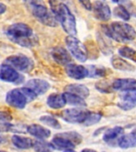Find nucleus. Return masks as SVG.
I'll list each match as a JSON object with an SVG mask.
<instances>
[{
	"instance_id": "11",
	"label": "nucleus",
	"mask_w": 136,
	"mask_h": 152,
	"mask_svg": "<svg viewBox=\"0 0 136 152\" xmlns=\"http://www.w3.org/2000/svg\"><path fill=\"white\" fill-rule=\"evenodd\" d=\"M51 56L57 64L62 66H68L72 64V58L71 54L63 47H55L51 50Z\"/></svg>"
},
{
	"instance_id": "20",
	"label": "nucleus",
	"mask_w": 136,
	"mask_h": 152,
	"mask_svg": "<svg viewBox=\"0 0 136 152\" xmlns=\"http://www.w3.org/2000/svg\"><path fill=\"white\" fill-rule=\"evenodd\" d=\"M48 106L51 109H61L66 104V101L64 98V94H52L47 98Z\"/></svg>"
},
{
	"instance_id": "25",
	"label": "nucleus",
	"mask_w": 136,
	"mask_h": 152,
	"mask_svg": "<svg viewBox=\"0 0 136 152\" xmlns=\"http://www.w3.org/2000/svg\"><path fill=\"white\" fill-rule=\"evenodd\" d=\"M33 148L36 152H52L54 150L51 143L41 140H34Z\"/></svg>"
},
{
	"instance_id": "4",
	"label": "nucleus",
	"mask_w": 136,
	"mask_h": 152,
	"mask_svg": "<svg viewBox=\"0 0 136 152\" xmlns=\"http://www.w3.org/2000/svg\"><path fill=\"white\" fill-rule=\"evenodd\" d=\"M27 9L30 14L41 23L50 27H56L58 21L51 10L40 1H27L25 2Z\"/></svg>"
},
{
	"instance_id": "27",
	"label": "nucleus",
	"mask_w": 136,
	"mask_h": 152,
	"mask_svg": "<svg viewBox=\"0 0 136 152\" xmlns=\"http://www.w3.org/2000/svg\"><path fill=\"white\" fill-rule=\"evenodd\" d=\"M114 15L117 18H121L122 20L126 21H129L131 18V14L129 13V11L126 10V8L123 5H118L117 7L114 8L113 10Z\"/></svg>"
},
{
	"instance_id": "14",
	"label": "nucleus",
	"mask_w": 136,
	"mask_h": 152,
	"mask_svg": "<svg viewBox=\"0 0 136 152\" xmlns=\"http://www.w3.org/2000/svg\"><path fill=\"white\" fill-rule=\"evenodd\" d=\"M114 90L128 91L136 90V79L135 78H117L112 82Z\"/></svg>"
},
{
	"instance_id": "7",
	"label": "nucleus",
	"mask_w": 136,
	"mask_h": 152,
	"mask_svg": "<svg viewBox=\"0 0 136 152\" xmlns=\"http://www.w3.org/2000/svg\"><path fill=\"white\" fill-rule=\"evenodd\" d=\"M90 113L85 108H72L64 109L61 113L60 116L65 122L70 124H84Z\"/></svg>"
},
{
	"instance_id": "3",
	"label": "nucleus",
	"mask_w": 136,
	"mask_h": 152,
	"mask_svg": "<svg viewBox=\"0 0 136 152\" xmlns=\"http://www.w3.org/2000/svg\"><path fill=\"white\" fill-rule=\"evenodd\" d=\"M101 28L107 37L117 42L126 43L134 40L136 37L135 28L123 21H114L111 25H102Z\"/></svg>"
},
{
	"instance_id": "40",
	"label": "nucleus",
	"mask_w": 136,
	"mask_h": 152,
	"mask_svg": "<svg viewBox=\"0 0 136 152\" xmlns=\"http://www.w3.org/2000/svg\"><path fill=\"white\" fill-rule=\"evenodd\" d=\"M64 152H76L75 151H73L72 149H69V150H66V151H64Z\"/></svg>"
},
{
	"instance_id": "34",
	"label": "nucleus",
	"mask_w": 136,
	"mask_h": 152,
	"mask_svg": "<svg viewBox=\"0 0 136 152\" xmlns=\"http://www.w3.org/2000/svg\"><path fill=\"white\" fill-rule=\"evenodd\" d=\"M12 120H13V117L10 113L0 110V124L10 123V121H11Z\"/></svg>"
},
{
	"instance_id": "30",
	"label": "nucleus",
	"mask_w": 136,
	"mask_h": 152,
	"mask_svg": "<svg viewBox=\"0 0 136 152\" xmlns=\"http://www.w3.org/2000/svg\"><path fill=\"white\" fill-rule=\"evenodd\" d=\"M60 136L61 137H64L67 140H70L72 142H73L75 145L80 144L81 142H82V140L83 138L81 136V135H80L78 132H62L60 133V134H57Z\"/></svg>"
},
{
	"instance_id": "10",
	"label": "nucleus",
	"mask_w": 136,
	"mask_h": 152,
	"mask_svg": "<svg viewBox=\"0 0 136 152\" xmlns=\"http://www.w3.org/2000/svg\"><path fill=\"white\" fill-rule=\"evenodd\" d=\"M92 10L95 19L99 21H107L112 17V10L109 6L103 1H95L93 2Z\"/></svg>"
},
{
	"instance_id": "8",
	"label": "nucleus",
	"mask_w": 136,
	"mask_h": 152,
	"mask_svg": "<svg viewBox=\"0 0 136 152\" xmlns=\"http://www.w3.org/2000/svg\"><path fill=\"white\" fill-rule=\"evenodd\" d=\"M6 102L9 105L15 109H24L28 103V98L25 94L22 88L10 90L6 95Z\"/></svg>"
},
{
	"instance_id": "21",
	"label": "nucleus",
	"mask_w": 136,
	"mask_h": 152,
	"mask_svg": "<svg viewBox=\"0 0 136 152\" xmlns=\"http://www.w3.org/2000/svg\"><path fill=\"white\" fill-rule=\"evenodd\" d=\"M51 144L54 149L57 150H69L72 149L76 147V145L73 142H72L70 140H67L65 138L61 137L58 135H56L54 138L52 140Z\"/></svg>"
},
{
	"instance_id": "17",
	"label": "nucleus",
	"mask_w": 136,
	"mask_h": 152,
	"mask_svg": "<svg viewBox=\"0 0 136 152\" xmlns=\"http://www.w3.org/2000/svg\"><path fill=\"white\" fill-rule=\"evenodd\" d=\"M118 145L123 149L136 147V128L128 134L122 135L118 140Z\"/></svg>"
},
{
	"instance_id": "1",
	"label": "nucleus",
	"mask_w": 136,
	"mask_h": 152,
	"mask_svg": "<svg viewBox=\"0 0 136 152\" xmlns=\"http://www.w3.org/2000/svg\"><path fill=\"white\" fill-rule=\"evenodd\" d=\"M6 35L10 41L21 47L32 48L38 44V36L26 24H12L6 29Z\"/></svg>"
},
{
	"instance_id": "16",
	"label": "nucleus",
	"mask_w": 136,
	"mask_h": 152,
	"mask_svg": "<svg viewBox=\"0 0 136 152\" xmlns=\"http://www.w3.org/2000/svg\"><path fill=\"white\" fill-rule=\"evenodd\" d=\"M64 91L66 93H70L72 94L77 95L79 97L82 98H87L90 94V91L86 86L82 85V84H69L64 87Z\"/></svg>"
},
{
	"instance_id": "33",
	"label": "nucleus",
	"mask_w": 136,
	"mask_h": 152,
	"mask_svg": "<svg viewBox=\"0 0 136 152\" xmlns=\"http://www.w3.org/2000/svg\"><path fill=\"white\" fill-rule=\"evenodd\" d=\"M98 45L100 47V50L102 51L105 55H108L112 52V45L109 42H107V40H105L102 36L98 35Z\"/></svg>"
},
{
	"instance_id": "6",
	"label": "nucleus",
	"mask_w": 136,
	"mask_h": 152,
	"mask_svg": "<svg viewBox=\"0 0 136 152\" xmlns=\"http://www.w3.org/2000/svg\"><path fill=\"white\" fill-rule=\"evenodd\" d=\"M4 64L12 66L16 71L30 72L34 67V62L30 57L24 55H14L5 59Z\"/></svg>"
},
{
	"instance_id": "32",
	"label": "nucleus",
	"mask_w": 136,
	"mask_h": 152,
	"mask_svg": "<svg viewBox=\"0 0 136 152\" xmlns=\"http://www.w3.org/2000/svg\"><path fill=\"white\" fill-rule=\"evenodd\" d=\"M102 118V114L100 113H95V112H90V113L86 119V121L84 122V125L86 127L94 125L95 124L100 122V121Z\"/></svg>"
},
{
	"instance_id": "31",
	"label": "nucleus",
	"mask_w": 136,
	"mask_h": 152,
	"mask_svg": "<svg viewBox=\"0 0 136 152\" xmlns=\"http://www.w3.org/2000/svg\"><path fill=\"white\" fill-rule=\"evenodd\" d=\"M39 120L41 123L49 126V127L54 128V129H60L61 128V124L59 123V121L52 116L45 115V116H41Z\"/></svg>"
},
{
	"instance_id": "12",
	"label": "nucleus",
	"mask_w": 136,
	"mask_h": 152,
	"mask_svg": "<svg viewBox=\"0 0 136 152\" xmlns=\"http://www.w3.org/2000/svg\"><path fill=\"white\" fill-rule=\"evenodd\" d=\"M65 72L69 78L76 80H81L88 77V68L80 64H69L65 66Z\"/></svg>"
},
{
	"instance_id": "15",
	"label": "nucleus",
	"mask_w": 136,
	"mask_h": 152,
	"mask_svg": "<svg viewBox=\"0 0 136 152\" xmlns=\"http://www.w3.org/2000/svg\"><path fill=\"white\" fill-rule=\"evenodd\" d=\"M26 132L30 134L31 135H33L35 138L38 139V140H44L45 139H47L51 135V132L49 130L48 128H44L43 126L39 125V124H31V125L27 126V130Z\"/></svg>"
},
{
	"instance_id": "24",
	"label": "nucleus",
	"mask_w": 136,
	"mask_h": 152,
	"mask_svg": "<svg viewBox=\"0 0 136 152\" xmlns=\"http://www.w3.org/2000/svg\"><path fill=\"white\" fill-rule=\"evenodd\" d=\"M64 98L66 101V104H71V105H74V106L78 107H85L87 105L85 101L82 97H79L77 95L72 94L70 93H64Z\"/></svg>"
},
{
	"instance_id": "38",
	"label": "nucleus",
	"mask_w": 136,
	"mask_h": 152,
	"mask_svg": "<svg viewBox=\"0 0 136 152\" xmlns=\"http://www.w3.org/2000/svg\"><path fill=\"white\" fill-rule=\"evenodd\" d=\"M103 130H105V128H99V129H97V130L95 131V132H94V135H99V134H100V132H101V131H103Z\"/></svg>"
},
{
	"instance_id": "9",
	"label": "nucleus",
	"mask_w": 136,
	"mask_h": 152,
	"mask_svg": "<svg viewBox=\"0 0 136 152\" xmlns=\"http://www.w3.org/2000/svg\"><path fill=\"white\" fill-rule=\"evenodd\" d=\"M0 80L14 84H20L23 83L24 78L19 74L18 71L12 66L3 64L0 65Z\"/></svg>"
},
{
	"instance_id": "5",
	"label": "nucleus",
	"mask_w": 136,
	"mask_h": 152,
	"mask_svg": "<svg viewBox=\"0 0 136 152\" xmlns=\"http://www.w3.org/2000/svg\"><path fill=\"white\" fill-rule=\"evenodd\" d=\"M65 44L71 56H72L78 61L84 63L88 59V52L86 49V46L82 44L81 40H79L76 37H66Z\"/></svg>"
},
{
	"instance_id": "13",
	"label": "nucleus",
	"mask_w": 136,
	"mask_h": 152,
	"mask_svg": "<svg viewBox=\"0 0 136 152\" xmlns=\"http://www.w3.org/2000/svg\"><path fill=\"white\" fill-rule=\"evenodd\" d=\"M25 87L30 89L38 96V95L44 94L47 92L50 88V85L47 81L40 78H33L26 83Z\"/></svg>"
},
{
	"instance_id": "2",
	"label": "nucleus",
	"mask_w": 136,
	"mask_h": 152,
	"mask_svg": "<svg viewBox=\"0 0 136 152\" xmlns=\"http://www.w3.org/2000/svg\"><path fill=\"white\" fill-rule=\"evenodd\" d=\"M50 9L54 14L57 21L61 25L62 28L69 36H75L77 33L76 30V18L67 5L58 1H50Z\"/></svg>"
},
{
	"instance_id": "35",
	"label": "nucleus",
	"mask_w": 136,
	"mask_h": 152,
	"mask_svg": "<svg viewBox=\"0 0 136 152\" xmlns=\"http://www.w3.org/2000/svg\"><path fill=\"white\" fill-rule=\"evenodd\" d=\"M80 3L88 10H92V3L89 2V1H81Z\"/></svg>"
},
{
	"instance_id": "19",
	"label": "nucleus",
	"mask_w": 136,
	"mask_h": 152,
	"mask_svg": "<svg viewBox=\"0 0 136 152\" xmlns=\"http://www.w3.org/2000/svg\"><path fill=\"white\" fill-rule=\"evenodd\" d=\"M124 130L123 128L120 126H116L114 128H108L103 132V140L107 143H112L116 140H119L121 137Z\"/></svg>"
},
{
	"instance_id": "23",
	"label": "nucleus",
	"mask_w": 136,
	"mask_h": 152,
	"mask_svg": "<svg viewBox=\"0 0 136 152\" xmlns=\"http://www.w3.org/2000/svg\"><path fill=\"white\" fill-rule=\"evenodd\" d=\"M88 78H104L109 73L108 69H107L104 66H96V65H90V66H88Z\"/></svg>"
},
{
	"instance_id": "22",
	"label": "nucleus",
	"mask_w": 136,
	"mask_h": 152,
	"mask_svg": "<svg viewBox=\"0 0 136 152\" xmlns=\"http://www.w3.org/2000/svg\"><path fill=\"white\" fill-rule=\"evenodd\" d=\"M11 142L17 148L25 150L33 147L34 140H31L30 138L14 135L12 136Z\"/></svg>"
},
{
	"instance_id": "29",
	"label": "nucleus",
	"mask_w": 136,
	"mask_h": 152,
	"mask_svg": "<svg viewBox=\"0 0 136 152\" xmlns=\"http://www.w3.org/2000/svg\"><path fill=\"white\" fill-rule=\"evenodd\" d=\"M95 87L100 92L103 94H110L114 91V89L112 87V83H111L108 80L98 81L95 84Z\"/></svg>"
},
{
	"instance_id": "37",
	"label": "nucleus",
	"mask_w": 136,
	"mask_h": 152,
	"mask_svg": "<svg viewBox=\"0 0 136 152\" xmlns=\"http://www.w3.org/2000/svg\"><path fill=\"white\" fill-rule=\"evenodd\" d=\"M7 142V138L3 136V135H0V144L2 143H4V142Z\"/></svg>"
},
{
	"instance_id": "28",
	"label": "nucleus",
	"mask_w": 136,
	"mask_h": 152,
	"mask_svg": "<svg viewBox=\"0 0 136 152\" xmlns=\"http://www.w3.org/2000/svg\"><path fill=\"white\" fill-rule=\"evenodd\" d=\"M120 101L122 102H127L129 104H132L134 106H136V90H128L122 93L119 96Z\"/></svg>"
},
{
	"instance_id": "39",
	"label": "nucleus",
	"mask_w": 136,
	"mask_h": 152,
	"mask_svg": "<svg viewBox=\"0 0 136 152\" xmlns=\"http://www.w3.org/2000/svg\"><path fill=\"white\" fill-rule=\"evenodd\" d=\"M81 152H96V151H94V150L86 148V149L82 150V151H81Z\"/></svg>"
},
{
	"instance_id": "36",
	"label": "nucleus",
	"mask_w": 136,
	"mask_h": 152,
	"mask_svg": "<svg viewBox=\"0 0 136 152\" xmlns=\"http://www.w3.org/2000/svg\"><path fill=\"white\" fill-rule=\"evenodd\" d=\"M6 10H7V6L2 2H0V15L3 14Z\"/></svg>"
},
{
	"instance_id": "41",
	"label": "nucleus",
	"mask_w": 136,
	"mask_h": 152,
	"mask_svg": "<svg viewBox=\"0 0 136 152\" xmlns=\"http://www.w3.org/2000/svg\"><path fill=\"white\" fill-rule=\"evenodd\" d=\"M0 152H7V151H0Z\"/></svg>"
},
{
	"instance_id": "18",
	"label": "nucleus",
	"mask_w": 136,
	"mask_h": 152,
	"mask_svg": "<svg viewBox=\"0 0 136 152\" xmlns=\"http://www.w3.org/2000/svg\"><path fill=\"white\" fill-rule=\"evenodd\" d=\"M111 64L112 66L116 70L122 71H134L135 66L130 64L129 62L118 56H113L111 59Z\"/></svg>"
},
{
	"instance_id": "26",
	"label": "nucleus",
	"mask_w": 136,
	"mask_h": 152,
	"mask_svg": "<svg viewBox=\"0 0 136 152\" xmlns=\"http://www.w3.org/2000/svg\"><path fill=\"white\" fill-rule=\"evenodd\" d=\"M119 54L120 56L125 59H130L136 63V50L128 46H123L119 48Z\"/></svg>"
}]
</instances>
